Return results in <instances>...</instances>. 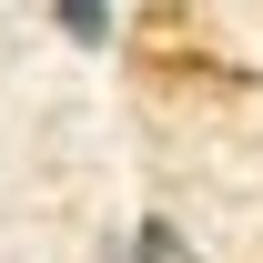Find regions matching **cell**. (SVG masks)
I'll return each mask as SVG.
<instances>
[{
  "instance_id": "1",
  "label": "cell",
  "mask_w": 263,
  "mask_h": 263,
  "mask_svg": "<svg viewBox=\"0 0 263 263\" xmlns=\"http://www.w3.org/2000/svg\"><path fill=\"white\" fill-rule=\"evenodd\" d=\"M132 263H202V253L182 243V223H162V213H152V223L132 233Z\"/></svg>"
},
{
  "instance_id": "2",
  "label": "cell",
  "mask_w": 263,
  "mask_h": 263,
  "mask_svg": "<svg viewBox=\"0 0 263 263\" xmlns=\"http://www.w3.org/2000/svg\"><path fill=\"white\" fill-rule=\"evenodd\" d=\"M51 10H61V31L81 41V51H101V41H111V0H51Z\"/></svg>"
}]
</instances>
